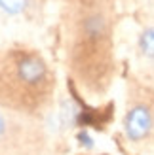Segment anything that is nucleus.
Listing matches in <instances>:
<instances>
[{"label":"nucleus","instance_id":"1","mask_svg":"<svg viewBox=\"0 0 154 155\" xmlns=\"http://www.w3.org/2000/svg\"><path fill=\"white\" fill-rule=\"evenodd\" d=\"M152 123H154L152 114H150V110L147 106H143V104L133 106L131 110L128 112L126 123H124L128 138L133 140V142L145 140V138L150 134V130H152Z\"/></svg>","mask_w":154,"mask_h":155},{"label":"nucleus","instance_id":"2","mask_svg":"<svg viewBox=\"0 0 154 155\" xmlns=\"http://www.w3.org/2000/svg\"><path fill=\"white\" fill-rule=\"evenodd\" d=\"M15 68H17V80L27 87L42 85L48 76L44 61L38 59L36 55H21L19 61L15 63Z\"/></svg>","mask_w":154,"mask_h":155},{"label":"nucleus","instance_id":"3","mask_svg":"<svg viewBox=\"0 0 154 155\" xmlns=\"http://www.w3.org/2000/svg\"><path fill=\"white\" fill-rule=\"evenodd\" d=\"M141 49L145 51V55L154 57V28H149L141 34V40H139Z\"/></svg>","mask_w":154,"mask_h":155},{"label":"nucleus","instance_id":"4","mask_svg":"<svg viewBox=\"0 0 154 155\" xmlns=\"http://www.w3.org/2000/svg\"><path fill=\"white\" fill-rule=\"evenodd\" d=\"M0 6L8 13H19L27 6V0H0Z\"/></svg>","mask_w":154,"mask_h":155},{"label":"nucleus","instance_id":"5","mask_svg":"<svg viewBox=\"0 0 154 155\" xmlns=\"http://www.w3.org/2000/svg\"><path fill=\"white\" fill-rule=\"evenodd\" d=\"M2 133H4V119L0 117V136H2Z\"/></svg>","mask_w":154,"mask_h":155}]
</instances>
